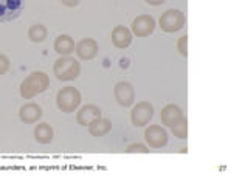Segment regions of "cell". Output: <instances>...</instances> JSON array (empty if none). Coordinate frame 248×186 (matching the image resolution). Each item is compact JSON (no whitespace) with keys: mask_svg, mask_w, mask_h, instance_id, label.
Wrapping results in <instances>:
<instances>
[{"mask_svg":"<svg viewBox=\"0 0 248 186\" xmlns=\"http://www.w3.org/2000/svg\"><path fill=\"white\" fill-rule=\"evenodd\" d=\"M99 116H101V108L95 104H89L79 108V112L76 113V121L81 126H89L90 123H93Z\"/></svg>","mask_w":248,"mask_h":186,"instance_id":"11","label":"cell"},{"mask_svg":"<svg viewBox=\"0 0 248 186\" xmlns=\"http://www.w3.org/2000/svg\"><path fill=\"white\" fill-rule=\"evenodd\" d=\"M185 25V14L178 10H168L160 17V27L166 33H175Z\"/></svg>","mask_w":248,"mask_h":186,"instance_id":"4","label":"cell"},{"mask_svg":"<svg viewBox=\"0 0 248 186\" xmlns=\"http://www.w3.org/2000/svg\"><path fill=\"white\" fill-rule=\"evenodd\" d=\"M54 51L61 56H68L70 53L75 51V41L67 34H61L54 41Z\"/></svg>","mask_w":248,"mask_h":186,"instance_id":"14","label":"cell"},{"mask_svg":"<svg viewBox=\"0 0 248 186\" xmlns=\"http://www.w3.org/2000/svg\"><path fill=\"white\" fill-rule=\"evenodd\" d=\"M112 42L116 48H127L132 42V31L123 25L115 27V30L112 31Z\"/></svg>","mask_w":248,"mask_h":186,"instance_id":"12","label":"cell"},{"mask_svg":"<svg viewBox=\"0 0 248 186\" xmlns=\"http://www.w3.org/2000/svg\"><path fill=\"white\" fill-rule=\"evenodd\" d=\"M48 84H50V79L44 72H33L22 81L20 96L25 99L34 98L36 95H39V93L45 92L46 87H48Z\"/></svg>","mask_w":248,"mask_h":186,"instance_id":"1","label":"cell"},{"mask_svg":"<svg viewBox=\"0 0 248 186\" xmlns=\"http://www.w3.org/2000/svg\"><path fill=\"white\" fill-rule=\"evenodd\" d=\"M144 138L154 149H160L168 144V132L157 124H152L144 130Z\"/></svg>","mask_w":248,"mask_h":186,"instance_id":"6","label":"cell"},{"mask_svg":"<svg viewBox=\"0 0 248 186\" xmlns=\"http://www.w3.org/2000/svg\"><path fill=\"white\" fill-rule=\"evenodd\" d=\"M46 33H48V31H46V28L42 25V23H36V25H33L28 30V37L31 42L39 44L46 37Z\"/></svg>","mask_w":248,"mask_h":186,"instance_id":"17","label":"cell"},{"mask_svg":"<svg viewBox=\"0 0 248 186\" xmlns=\"http://www.w3.org/2000/svg\"><path fill=\"white\" fill-rule=\"evenodd\" d=\"M152 116H154L152 104L147 103V101H141V103H138L134 108H132L130 120H132V124H134V126L143 127L152 120Z\"/></svg>","mask_w":248,"mask_h":186,"instance_id":"5","label":"cell"},{"mask_svg":"<svg viewBox=\"0 0 248 186\" xmlns=\"http://www.w3.org/2000/svg\"><path fill=\"white\" fill-rule=\"evenodd\" d=\"M56 104L59 107V110H62L64 113H72L75 112L81 104V93L76 87H64L62 90L58 92L56 96Z\"/></svg>","mask_w":248,"mask_h":186,"instance_id":"3","label":"cell"},{"mask_svg":"<svg viewBox=\"0 0 248 186\" xmlns=\"http://www.w3.org/2000/svg\"><path fill=\"white\" fill-rule=\"evenodd\" d=\"M110 130H112V121L107 118H101V116L89 124V132L93 137H104Z\"/></svg>","mask_w":248,"mask_h":186,"instance_id":"15","label":"cell"},{"mask_svg":"<svg viewBox=\"0 0 248 186\" xmlns=\"http://www.w3.org/2000/svg\"><path fill=\"white\" fill-rule=\"evenodd\" d=\"M113 95H115L116 103H118L120 106H123V107H127L130 104H134V101H135L134 87H132V84L124 82V81H121V82H118L115 85Z\"/></svg>","mask_w":248,"mask_h":186,"instance_id":"7","label":"cell"},{"mask_svg":"<svg viewBox=\"0 0 248 186\" xmlns=\"http://www.w3.org/2000/svg\"><path fill=\"white\" fill-rule=\"evenodd\" d=\"M127 154H135V152H140V154H147L149 152V149L144 146V144H132V146H129L127 147V151H126Z\"/></svg>","mask_w":248,"mask_h":186,"instance_id":"20","label":"cell"},{"mask_svg":"<svg viewBox=\"0 0 248 186\" xmlns=\"http://www.w3.org/2000/svg\"><path fill=\"white\" fill-rule=\"evenodd\" d=\"M53 137H54V132H53V127L48 123H41L36 126V129H34L36 141L42 143V144H48L53 141Z\"/></svg>","mask_w":248,"mask_h":186,"instance_id":"16","label":"cell"},{"mask_svg":"<svg viewBox=\"0 0 248 186\" xmlns=\"http://www.w3.org/2000/svg\"><path fill=\"white\" fill-rule=\"evenodd\" d=\"M155 28V20L154 17L147 14H143V16H138V17L132 22V31H134V34H137L138 37H146L149 36Z\"/></svg>","mask_w":248,"mask_h":186,"instance_id":"9","label":"cell"},{"mask_svg":"<svg viewBox=\"0 0 248 186\" xmlns=\"http://www.w3.org/2000/svg\"><path fill=\"white\" fill-rule=\"evenodd\" d=\"M170 130L177 138H186V135H188V121H186L185 116H182L174 126H170Z\"/></svg>","mask_w":248,"mask_h":186,"instance_id":"18","label":"cell"},{"mask_svg":"<svg viewBox=\"0 0 248 186\" xmlns=\"http://www.w3.org/2000/svg\"><path fill=\"white\" fill-rule=\"evenodd\" d=\"M53 73L59 81H73L81 73V64L72 56H61L54 62Z\"/></svg>","mask_w":248,"mask_h":186,"instance_id":"2","label":"cell"},{"mask_svg":"<svg viewBox=\"0 0 248 186\" xmlns=\"http://www.w3.org/2000/svg\"><path fill=\"white\" fill-rule=\"evenodd\" d=\"M19 116L23 123L27 124H34L42 118V108L36 103H28L23 104L19 110Z\"/></svg>","mask_w":248,"mask_h":186,"instance_id":"10","label":"cell"},{"mask_svg":"<svg viewBox=\"0 0 248 186\" xmlns=\"http://www.w3.org/2000/svg\"><path fill=\"white\" fill-rule=\"evenodd\" d=\"M146 3H149V5H163V3H165V0H146Z\"/></svg>","mask_w":248,"mask_h":186,"instance_id":"23","label":"cell"},{"mask_svg":"<svg viewBox=\"0 0 248 186\" xmlns=\"http://www.w3.org/2000/svg\"><path fill=\"white\" fill-rule=\"evenodd\" d=\"M183 116L182 110H180V107L175 106V104H168L163 107V110L160 113V118H161V123L163 124H166V126H174V124L180 120Z\"/></svg>","mask_w":248,"mask_h":186,"instance_id":"13","label":"cell"},{"mask_svg":"<svg viewBox=\"0 0 248 186\" xmlns=\"http://www.w3.org/2000/svg\"><path fill=\"white\" fill-rule=\"evenodd\" d=\"M75 51L78 54V58L82 59V61H90L96 56L98 53V44L95 39L92 37H85L81 39L79 42L75 45Z\"/></svg>","mask_w":248,"mask_h":186,"instance_id":"8","label":"cell"},{"mask_svg":"<svg viewBox=\"0 0 248 186\" xmlns=\"http://www.w3.org/2000/svg\"><path fill=\"white\" fill-rule=\"evenodd\" d=\"M62 3H64L65 6H70V8H73V6H78L79 5L81 0H61Z\"/></svg>","mask_w":248,"mask_h":186,"instance_id":"22","label":"cell"},{"mask_svg":"<svg viewBox=\"0 0 248 186\" xmlns=\"http://www.w3.org/2000/svg\"><path fill=\"white\" fill-rule=\"evenodd\" d=\"M10 70V59L5 54H0V75H5Z\"/></svg>","mask_w":248,"mask_h":186,"instance_id":"21","label":"cell"},{"mask_svg":"<svg viewBox=\"0 0 248 186\" xmlns=\"http://www.w3.org/2000/svg\"><path fill=\"white\" fill-rule=\"evenodd\" d=\"M177 48L182 56H188V36H182L177 42Z\"/></svg>","mask_w":248,"mask_h":186,"instance_id":"19","label":"cell"}]
</instances>
